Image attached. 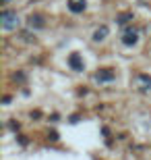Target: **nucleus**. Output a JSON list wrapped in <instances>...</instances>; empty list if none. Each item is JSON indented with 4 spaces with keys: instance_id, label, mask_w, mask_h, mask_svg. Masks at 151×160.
Here are the masks:
<instances>
[{
    "instance_id": "1",
    "label": "nucleus",
    "mask_w": 151,
    "mask_h": 160,
    "mask_svg": "<svg viewBox=\"0 0 151 160\" xmlns=\"http://www.w3.org/2000/svg\"><path fill=\"white\" fill-rule=\"evenodd\" d=\"M2 27H4L6 31L17 29V27H19V17H17V12H12V11H4V12H2Z\"/></svg>"
},
{
    "instance_id": "2",
    "label": "nucleus",
    "mask_w": 151,
    "mask_h": 160,
    "mask_svg": "<svg viewBox=\"0 0 151 160\" xmlns=\"http://www.w3.org/2000/svg\"><path fill=\"white\" fill-rule=\"evenodd\" d=\"M137 40H139V33H137L134 29L124 31V36H122V42H124L126 46H133V44H137Z\"/></svg>"
},
{
    "instance_id": "3",
    "label": "nucleus",
    "mask_w": 151,
    "mask_h": 160,
    "mask_svg": "<svg viewBox=\"0 0 151 160\" xmlns=\"http://www.w3.org/2000/svg\"><path fill=\"white\" fill-rule=\"evenodd\" d=\"M68 62H70V67L75 69V71H83V62H81V58H79V54H73L68 58Z\"/></svg>"
},
{
    "instance_id": "4",
    "label": "nucleus",
    "mask_w": 151,
    "mask_h": 160,
    "mask_svg": "<svg viewBox=\"0 0 151 160\" xmlns=\"http://www.w3.org/2000/svg\"><path fill=\"white\" fill-rule=\"evenodd\" d=\"M112 79H114V73L110 69H104V71L97 73V81H112Z\"/></svg>"
},
{
    "instance_id": "5",
    "label": "nucleus",
    "mask_w": 151,
    "mask_h": 160,
    "mask_svg": "<svg viewBox=\"0 0 151 160\" xmlns=\"http://www.w3.org/2000/svg\"><path fill=\"white\" fill-rule=\"evenodd\" d=\"M68 8H70L73 12H81L83 8H85V2H83V0H70Z\"/></svg>"
},
{
    "instance_id": "6",
    "label": "nucleus",
    "mask_w": 151,
    "mask_h": 160,
    "mask_svg": "<svg viewBox=\"0 0 151 160\" xmlns=\"http://www.w3.org/2000/svg\"><path fill=\"white\" fill-rule=\"evenodd\" d=\"M106 36H108V27L104 25V27H99V29L95 31V33H93V40H95V42H101Z\"/></svg>"
},
{
    "instance_id": "7",
    "label": "nucleus",
    "mask_w": 151,
    "mask_h": 160,
    "mask_svg": "<svg viewBox=\"0 0 151 160\" xmlns=\"http://www.w3.org/2000/svg\"><path fill=\"white\" fill-rule=\"evenodd\" d=\"M29 25H31V27H44V21H41L40 15H35V17L31 15V17H29Z\"/></svg>"
},
{
    "instance_id": "8",
    "label": "nucleus",
    "mask_w": 151,
    "mask_h": 160,
    "mask_svg": "<svg viewBox=\"0 0 151 160\" xmlns=\"http://www.w3.org/2000/svg\"><path fill=\"white\" fill-rule=\"evenodd\" d=\"M126 19H133V15H130V12H126V15H120V17H118V23H126Z\"/></svg>"
},
{
    "instance_id": "9",
    "label": "nucleus",
    "mask_w": 151,
    "mask_h": 160,
    "mask_svg": "<svg viewBox=\"0 0 151 160\" xmlns=\"http://www.w3.org/2000/svg\"><path fill=\"white\" fill-rule=\"evenodd\" d=\"M6 2H8V0H6Z\"/></svg>"
}]
</instances>
